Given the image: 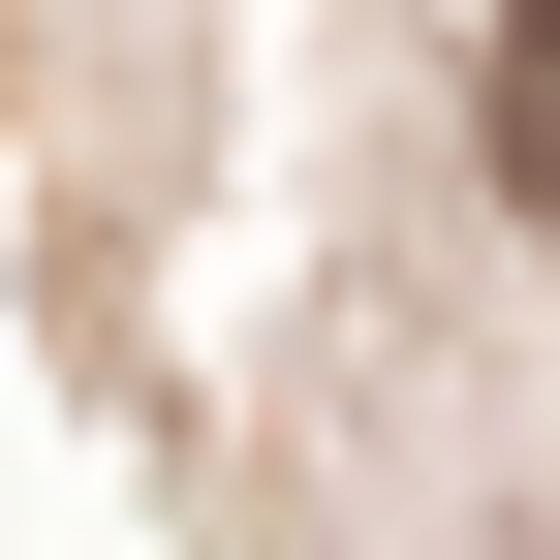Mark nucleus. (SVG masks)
<instances>
[{
  "label": "nucleus",
  "instance_id": "nucleus-1",
  "mask_svg": "<svg viewBox=\"0 0 560 560\" xmlns=\"http://www.w3.org/2000/svg\"><path fill=\"white\" fill-rule=\"evenodd\" d=\"M499 187L560 219V0H499Z\"/></svg>",
  "mask_w": 560,
  "mask_h": 560
}]
</instances>
